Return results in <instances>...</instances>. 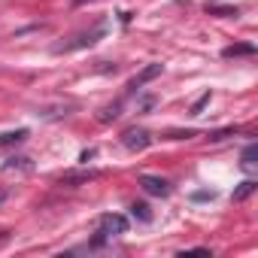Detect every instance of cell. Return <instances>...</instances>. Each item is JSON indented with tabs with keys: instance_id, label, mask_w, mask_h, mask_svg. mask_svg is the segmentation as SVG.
<instances>
[{
	"instance_id": "6da1fadb",
	"label": "cell",
	"mask_w": 258,
	"mask_h": 258,
	"mask_svg": "<svg viewBox=\"0 0 258 258\" xmlns=\"http://www.w3.org/2000/svg\"><path fill=\"white\" fill-rule=\"evenodd\" d=\"M124 231H127V219L118 216V213H106V216L100 219V225H97V234H100L103 240H109V237H121Z\"/></svg>"
},
{
	"instance_id": "7a4b0ae2",
	"label": "cell",
	"mask_w": 258,
	"mask_h": 258,
	"mask_svg": "<svg viewBox=\"0 0 258 258\" xmlns=\"http://www.w3.org/2000/svg\"><path fill=\"white\" fill-rule=\"evenodd\" d=\"M140 182H143V188H146L149 195H155V198H167V195H170V185H167L164 179H158V176H143Z\"/></svg>"
},
{
	"instance_id": "3957f363",
	"label": "cell",
	"mask_w": 258,
	"mask_h": 258,
	"mask_svg": "<svg viewBox=\"0 0 258 258\" xmlns=\"http://www.w3.org/2000/svg\"><path fill=\"white\" fill-rule=\"evenodd\" d=\"M121 143L131 149V152H137V149H146V146H149V134H146V131H127Z\"/></svg>"
},
{
	"instance_id": "277c9868",
	"label": "cell",
	"mask_w": 258,
	"mask_h": 258,
	"mask_svg": "<svg viewBox=\"0 0 258 258\" xmlns=\"http://www.w3.org/2000/svg\"><path fill=\"white\" fill-rule=\"evenodd\" d=\"M255 155H258V146H255V143H249V146L243 149V161H240V167H243L246 173H252V170H255Z\"/></svg>"
},
{
	"instance_id": "5b68a950",
	"label": "cell",
	"mask_w": 258,
	"mask_h": 258,
	"mask_svg": "<svg viewBox=\"0 0 258 258\" xmlns=\"http://www.w3.org/2000/svg\"><path fill=\"white\" fill-rule=\"evenodd\" d=\"M28 137V131H16V134H4V137H0V146H7V143H19V140H25Z\"/></svg>"
},
{
	"instance_id": "8992f818",
	"label": "cell",
	"mask_w": 258,
	"mask_h": 258,
	"mask_svg": "<svg viewBox=\"0 0 258 258\" xmlns=\"http://www.w3.org/2000/svg\"><path fill=\"white\" fill-rule=\"evenodd\" d=\"M131 210H134V216H140L143 222H149V219H152V213H149V207H146V204H134Z\"/></svg>"
},
{
	"instance_id": "52a82bcc",
	"label": "cell",
	"mask_w": 258,
	"mask_h": 258,
	"mask_svg": "<svg viewBox=\"0 0 258 258\" xmlns=\"http://www.w3.org/2000/svg\"><path fill=\"white\" fill-rule=\"evenodd\" d=\"M252 188H255V182H252V179H249V182H243V185H240V191H237V195H234V198H246V195H249V191H252Z\"/></svg>"
}]
</instances>
